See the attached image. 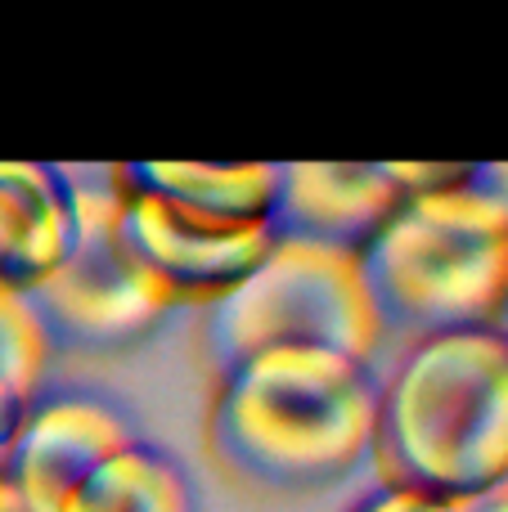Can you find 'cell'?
Returning <instances> with one entry per match:
<instances>
[{"instance_id": "cell-1", "label": "cell", "mask_w": 508, "mask_h": 512, "mask_svg": "<svg viewBox=\"0 0 508 512\" xmlns=\"http://www.w3.org/2000/svg\"><path fill=\"white\" fill-rule=\"evenodd\" d=\"M374 414V364L333 351H266L221 378L207 450L243 486L306 495L347 481L369 459Z\"/></svg>"}, {"instance_id": "cell-2", "label": "cell", "mask_w": 508, "mask_h": 512, "mask_svg": "<svg viewBox=\"0 0 508 512\" xmlns=\"http://www.w3.org/2000/svg\"><path fill=\"white\" fill-rule=\"evenodd\" d=\"M387 490L455 504L508 481L504 328L414 342L378 387L374 445Z\"/></svg>"}, {"instance_id": "cell-3", "label": "cell", "mask_w": 508, "mask_h": 512, "mask_svg": "<svg viewBox=\"0 0 508 512\" xmlns=\"http://www.w3.org/2000/svg\"><path fill=\"white\" fill-rule=\"evenodd\" d=\"M491 171L482 167L468 185L405 203L356 252L378 337L414 346L500 328L508 292V203L500 176L486 185Z\"/></svg>"}, {"instance_id": "cell-4", "label": "cell", "mask_w": 508, "mask_h": 512, "mask_svg": "<svg viewBox=\"0 0 508 512\" xmlns=\"http://www.w3.org/2000/svg\"><path fill=\"white\" fill-rule=\"evenodd\" d=\"M378 342L356 256L306 243H275L266 261L203 315V346L216 378L266 351H333L374 364Z\"/></svg>"}, {"instance_id": "cell-5", "label": "cell", "mask_w": 508, "mask_h": 512, "mask_svg": "<svg viewBox=\"0 0 508 512\" xmlns=\"http://www.w3.org/2000/svg\"><path fill=\"white\" fill-rule=\"evenodd\" d=\"M86 194V225L72 256L23 292L45 351L54 355H122L140 346L167 319L171 297L131 261L117 239V185L90 180V167H77ZM113 176V167H108Z\"/></svg>"}, {"instance_id": "cell-6", "label": "cell", "mask_w": 508, "mask_h": 512, "mask_svg": "<svg viewBox=\"0 0 508 512\" xmlns=\"http://www.w3.org/2000/svg\"><path fill=\"white\" fill-rule=\"evenodd\" d=\"M482 167L450 162H279L270 239L356 256L405 203L459 189Z\"/></svg>"}, {"instance_id": "cell-7", "label": "cell", "mask_w": 508, "mask_h": 512, "mask_svg": "<svg viewBox=\"0 0 508 512\" xmlns=\"http://www.w3.org/2000/svg\"><path fill=\"white\" fill-rule=\"evenodd\" d=\"M117 239L131 261L176 301H221L234 292L275 248L266 225L257 230H225L203 225L153 198H135L117 189Z\"/></svg>"}, {"instance_id": "cell-8", "label": "cell", "mask_w": 508, "mask_h": 512, "mask_svg": "<svg viewBox=\"0 0 508 512\" xmlns=\"http://www.w3.org/2000/svg\"><path fill=\"white\" fill-rule=\"evenodd\" d=\"M135 441L140 436L131 423L104 400L63 396L32 405L9 450L0 454V481L23 499L27 512H59L90 472Z\"/></svg>"}, {"instance_id": "cell-9", "label": "cell", "mask_w": 508, "mask_h": 512, "mask_svg": "<svg viewBox=\"0 0 508 512\" xmlns=\"http://www.w3.org/2000/svg\"><path fill=\"white\" fill-rule=\"evenodd\" d=\"M86 225L77 167L0 162V288L32 292L72 256Z\"/></svg>"}, {"instance_id": "cell-10", "label": "cell", "mask_w": 508, "mask_h": 512, "mask_svg": "<svg viewBox=\"0 0 508 512\" xmlns=\"http://www.w3.org/2000/svg\"><path fill=\"white\" fill-rule=\"evenodd\" d=\"M275 167L279 162H122L113 167V185L189 221L257 230L270 221Z\"/></svg>"}, {"instance_id": "cell-11", "label": "cell", "mask_w": 508, "mask_h": 512, "mask_svg": "<svg viewBox=\"0 0 508 512\" xmlns=\"http://www.w3.org/2000/svg\"><path fill=\"white\" fill-rule=\"evenodd\" d=\"M59 512H194L189 477L158 445L135 441L95 468Z\"/></svg>"}, {"instance_id": "cell-12", "label": "cell", "mask_w": 508, "mask_h": 512, "mask_svg": "<svg viewBox=\"0 0 508 512\" xmlns=\"http://www.w3.org/2000/svg\"><path fill=\"white\" fill-rule=\"evenodd\" d=\"M45 364H50V351H45V337L27 310L23 292L0 288V382L23 400H32Z\"/></svg>"}, {"instance_id": "cell-13", "label": "cell", "mask_w": 508, "mask_h": 512, "mask_svg": "<svg viewBox=\"0 0 508 512\" xmlns=\"http://www.w3.org/2000/svg\"><path fill=\"white\" fill-rule=\"evenodd\" d=\"M356 512H455V504H432V499H419V495H405V490H378L369 495Z\"/></svg>"}, {"instance_id": "cell-14", "label": "cell", "mask_w": 508, "mask_h": 512, "mask_svg": "<svg viewBox=\"0 0 508 512\" xmlns=\"http://www.w3.org/2000/svg\"><path fill=\"white\" fill-rule=\"evenodd\" d=\"M0 512H27V504L5 486V481H0Z\"/></svg>"}]
</instances>
